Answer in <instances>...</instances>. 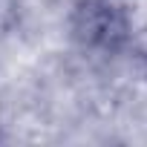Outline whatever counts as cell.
Returning <instances> with one entry per match:
<instances>
[{"label":"cell","mask_w":147,"mask_h":147,"mask_svg":"<svg viewBox=\"0 0 147 147\" xmlns=\"http://www.w3.org/2000/svg\"><path fill=\"white\" fill-rule=\"evenodd\" d=\"M72 29L90 49L121 52L147 38V0H81Z\"/></svg>","instance_id":"cell-1"}]
</instances>
